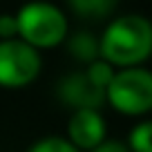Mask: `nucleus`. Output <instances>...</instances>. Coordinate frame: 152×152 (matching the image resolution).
Returning a JSON list of instances; mask_svg holds the SVG:
<instances>
[{
    "label": "nucleus",
    "instance_id": "1",
    "mask_svg": "<svg viewBox=\"0 0 152 152\" xmlns=\"http://www.w3.org/2000/svg\"><path fill=\"white\" fill-rule=\"evenodd\" d=\"M99 54L112 67H141L152 56V23L139 14L114 18L99 38Z\"/></svg>",
    "mask_w": 152,
    "mask_h": 152
},
{
    "label": "nucleus",
    "instance_id": "2",
    "mask_svg": "<svg viewBox=\"0 0 152 152\" xmlns=\"http://www.w3.org/2000/svg\"><path fill=\"white\" fill-rule=\"evenodd\" d=\"M16 20H18V38L34 49L56 47L67 38L69 31L65 14L56 5L43 0L23 5L16 14Z\"/></svg>",
    "mask_w": 152,
    "mask_h": 152
},
{
    "label": "nucleus",
    "instance_id": "3",
    "mask_svg": "<svg viewBox=\"0 0 152 152\" xmlns=\"http://www.w3.org/2000/svg\"><path fill=\"white\" fill-rule=\"evenodd\" d=\"M105 101L125 116L152 112V72L145 67L119 69L105 90Z\"/></svg>",
    "mask_w": 152,
    "mask_h": 152
},
{
    "label": "nucleus",
    "instance_id": "4",
    "mask_svg": "<svg viewBox=\"0 0 152 152\" xmlns=\"http://www.w3.org/2000/svg\"><path fill=\"white\" fill-rule=\"evenodd\" d=\"M40 54L20 38L0 40V87L20 90L31 85L40 74Z\"/></svg>",
    "mask_w": 152,
    "mask_h": 152
},
{
    "label": "nucleus",
    "instance_id": "5",
    "mask_svg": "<svg viewBox=\"0 0 152 152\" xmlns=\"http://www.w3.org/2000/svg\"><path fill=\"white\" fill-rule=\"evenodd\" d=\"M58 99L72 110H96L99 112L105 103V90L96 87L85 76V72H74L65 76L56 87Z\"/></svg>",
    "mask_w": 152,
    "mask_h": 152
},
{
    "label": "nucleus",
    "instance_id": "6",
    "mask_svg": "<svg viewBox=\"0 0 152 152\" xmlns=\"http://www.w3.org/2000/svg\"><path fill=\"white\" fill-rule=\"evenodd\" d=\"M105 121L96 110H76L67 121V141L78 150H94L105 141Z\"/></svg>",
    "mask_w": 152,
    "mask_h": 152
},
{
    "label": "nucleus",
    "instance_id": "7",
    "mask_svg": "<svg viewBox=\"0 0 152 152\" xmlns=\"http://www.w3.org/2000/svg\"><path fill=\"white\" fill-rule=\"evenodd\" d=\"M67 52L69 56H74L76 61L81 63H94L96 58H101L99 54V40L92 36L90 31H78V34H72L67 38Z\"/></svg>",
    "mask_w": 152,
    "mask_h": 152
},
{
    "label": "nucleus",
    "instance_id": "8",
    "mask_svg": "<svg viewBox=\"0 0 152 152\" xmlns=\"http://www.w3.org/2000/svg\"><path fill=\"white\" fill-rule=\"evenodd\" d=\"M69 7L83 18H94L101 20L107 14H112L119 5V0H67Z\"/></svg>",
    "mask_w": 152,
    "mask_h": 152
},
{
    "label": "nucleus",
    "instance_id": "9",
    "mask_svg": "<svg viewBox=\"0 0 152 152\" xmlns=\"http://www.w3.org/2000/svg\"><path fill=\"white\" fill-rule=\"evenodd\" d=\"M130 152H152V121H143L132 128L128 137Z\"/></svg>",
    "mask_w": 152,
    "mask_h": 152
},
{
    "label": "nucleus",
    "instance_id": "10",
    "mask_svg": "<svg viewBox=\"0 0 152 152\" xmlns=\"http://www.w3.org/2000/svg\"><path fill=\"white\" fill-rule=\"evenodd\" d=\"M114 74H116V69H114L110 63H105L103 58H96V61L90 63L87 69H85V76L94 83L96 87H101V90H107V85L112 83Z\"/></svg>",
    "mask_w": 152,
    "mask_h": 152
},
{
    "label": "nucleus",
    "instance_id": "11",
    "mask_svg": "<svg viewBox=\"0 0 152 152\" xmlns=\"http://www.w3.org/2000/svg\"><path fill=\"white\" fill-rule=\"evenodd\" d=\"M27 152H81V150L74 148L63 137H45L40 141H36Z\"/></svg>",
    "mask_w": 152,
    "mask_h": 152
},
{
    "label": "nucleus",
    "instance_id": "12",
    "mask_svg": "<svg viewBox=\"0 0 152 152\" xmlns=\"http://www.w3.org/2000/svg\"><path fill=\"white\" fill-rule=\"evenodd\" d=\"M18 38V20L16 14H0V40Z\"/></svg>",
    "mask_w": 152,
    "mask_h": 152
},
{
    "label": "nucleus",
    "instance_id": "13",
    "mask_svg": "<svg viewBox=\"0 0 152 152\" xmlns=\"http://www.w3.org/2000/svg\"><path fill=\"white\" fill-rule=\"evenodd\" d=\"M92 152H130L128 143L123 141H116V139H105L101 145H96Z\"/></svg>",
    "mask_w": 152,
    "mask_h": 152
}]
</instances>
